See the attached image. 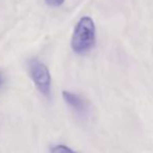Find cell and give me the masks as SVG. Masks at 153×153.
<instances>
[{"label":"cell","mask_w":153,"mask_h":153,"mask_svg":"<svg viewBox=\"0 0 153 153\" xmlns=\"http://www.w3.org/2000/svg\"><path fill=\"white\" fill-rule=\"evenodd\" d=\"M96 41L95 23L90 17H82L78 21L73 32L71 46L78 54L89 52L94 47Z\"/></svg>","instance_id":"cell-1"},{"label":"cell","mask_w":153,"mask_h":153,"mask_svg":"<svg viewBox=\"0 0 153 153\" xmlns=\"http://www.w3.org/2000/svg\"><path fill=\"white\" fill-rule=\"evenodd\" d=\"M28 68L31 79L38 90L44 96L49 97L51 91V77L48 68L38 59H31L28 64Z\"/></svg>","instance_id":"cell-2"},{"label":"cell","mask_w":153,"mask_h":153,"mask_svg":"<svg viewBox=\"0 0 153 153\" xmlns=\"http://www.w3.org/2000/svg\"><path fill=\"white\" fill-rule=\"evenodd\" d=\"M62 97H64V100L66 101L67 104L70 107H72L77 113L85 114L88 111V105L85 101L78 95L73 94V93L68 91H64L62 92Z\"/></svg>","instance_id":"cell-3"},{"label":"cell","mask_w":153,"mask_h":153,"mask_svg":"<svg viewBox=\"0 0 153 153\" xmlns=\"http://www.w3.org/2000/svg\"><path fill=\"white\" fill-rule=\"evenodd\" d=\"M51 153H77V152H75L74 150L70 149V148L65 145H59L52 148Z\"/></svg>","instance_id":"cell-4"},{"label":"cell","mask_w":153,"mask_h":153,"mask_svg":"<svg viewBox=\"0 0 153 153\" xmlns=\"http://www.w3.org/2000/svg\"><path fill=\"white\" fill-rule=\"evenodd\" d=\"M65 0H46L47 4L50 6H54V7H57V6H61L62 3H64Z\"/></svg>","instance_id":"cell-5"},{"label":"cell","mask_w":153,"mask_h":153,"mask_svg":"<svg viewBox=\"0 0 153 153\" xmlns=\"http://www.w3.org/2000/svg\"><path fill=\"white\" fill-rule=\"evenodd\" d=\"M2 85V77H1V75H0V85Z\"/></svg>","instance_id":"cell-6"}]
</instances>
